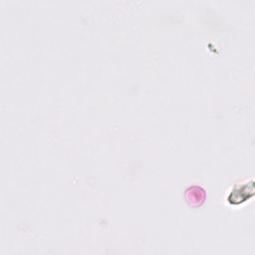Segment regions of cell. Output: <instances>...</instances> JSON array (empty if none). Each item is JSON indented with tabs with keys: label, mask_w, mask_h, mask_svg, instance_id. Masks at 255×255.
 Wrapping results in <instances>:
<instances>
[{
	"label": "cell",
	"mask_w": 255,
	"mask_h": 255,
	"mask_svg": "<svg viewBox=\"0 0 255 255\" xmlns=\"http://www.w3.org/2000/svg\"><path fill=\"white\" fill-rule=\"evenodd\" d=\"M253 181L250 183V185L248 183H243L232 189L227 200L231 204H240L253 195Z\"/></svg>",
	"instance_id": "cell-1"
}]
</instances>
